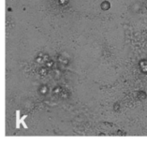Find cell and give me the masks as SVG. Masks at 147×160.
Returning a JSON list of instances; mask_svg holds the SVG:
<instances>
[]
</instances>
